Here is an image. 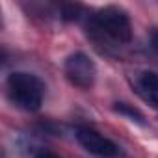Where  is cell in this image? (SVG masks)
<instances>
[{
  "instance_id": "obj_1",
  "label": "cell",
  "mask_w": 158,
  "mask_h": 158,
  "mask_svg": "<svg viewBox=\"0 0 158 158\" xmlns=\"http://www.w3.org/2000/svg\"><path fill=\"white\" fill-rule=\"evenodd\" d=\"M8 91L11 101L26 112H35L43 104L45 86L35 74L23 71L11 73L8 78Z\"/></svg>"
},
{
  "instance_id": "obj_9",
  "label": "cell",
  "mask_w": 158,
  "mask_h": 158,
  "mask_svg": "<svg viewBox=\"0 0 158 158\" xmlns=\"http://www.w3.org/2000/svg\"><path fill=\"white\" fill-rule=\"evenodd\" d=\"M151 45H152V48H154L156 54H158V30L152 32V35H151Z\"/></svg>"
},
{
  "instance_id": "obj_5",
  "label": "cell",
  "mask_w": 158,
  "mask_h": 158,
  "mask_svg": "<svg viewBox=\"0 0 158 158\" xmlns=\"http://www.w3.org/2000/svg\"><path fill=\"white\" fill-rule=\"evenodd\" d=\"M138 93L151 106L158 108V74L152 71L141 73L138 78Z\"/></svg>"
},
{
  "instance_id": "obj_3",
  "label": "cell",
  "mask_w": 158,
  "mask_h": 158,
  "mask_svg": "<svg viewBox=\"0 0 158 158\" xmlns=\"http://www.w3.org/2000/svg\"><path fill=\"white\" fill-rule=\"evenodd\" d=\"M65 74H67L69 82L73 86L82 88V89H88L95 82L97 69H95L93 60L88 54H84V52H74L65 61Z\"/></svg>"
},
{
  "instance_id": "obj_8",
  "label": "cell",
  "mask_w": 158,
  "mask_h": 158,
  "mask_svg": "<svg viewBox=\"0 0 158 158\" xmlns=\"http://www.w3.org/2000/svg\"><path fill=\"white\" fill-rule=\"evenodd\" d=\"M34 158H61V156H58V154H54V152H50V151H37L35 154H34Z\"/></svg>"
},
{
  "instance_id": "obj_7",
  "label": "cell",
  "mask_w": 158,
  "mask_h": 158,
  "mask_svg": "<svg viewBox=\"0 0 158 158\" xmlns=\"http://www.w3.org/2000/svg\"><path fill=\"white\" fill-rule=\"evenodd\" d=\"M78 11H80V6H74V4L65 6V8H63V17H65V19H69V21L78 19Z\"/></svg>"
},
{
  "instance_id": "obj_4",
  "label": "cell",
  "mask_w": 158,
  "mask_h": 158,
  "mask_svg": "<svg viewBox=\"0 0 158 158\" xmlns=\"http://www.w3.org/2000/svg\"><path fill=\"white\" fill-rule=\"evenodd\" d=\"M76 139L88 152L95 154V156H101V158H115L119 154V147L104 138L102 134H99L97 130L93 128H88V127H80L76 130Z\"/></svg>"
},
{
  "instance_id": "obj_6",
  "label": "cell",
  "mask_w": 158,
  "mask_h": 158,
  "mask_svg": "<svg viewBox=\"0 0 158 158\" xmlns=\"http://www.w3.org/2000/svg\"><path fill=\"white\" fill-rule=\"evenodd\" d=\"M115 112H119V114H125V115H128L132 121H138V123H143V115L136 110V108H132V106H128V104H125V102H117L115 104Z\"/></svg>"
},
{
  "instance_id": "obj_2",
  "label": "cell",
  "mask_w": 158,
  "mask_h": 158,
  "mask_svg": "<svg viewBox=\"0 0 158 158\" xmlns=\"http://www.w3.org/2000/svg\"><path fill=\"white\" fill-rule=\"evenodd\" d=\"M91 26L99 34L114 39L117 43H128L132 39L130 19L123 10H119L115 6H108V8L97 11L91 19Z\"/></svg>"
}]
</instances>
